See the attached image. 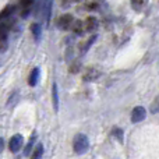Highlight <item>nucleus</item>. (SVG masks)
Here are the masks:
<instances>
[{"instance_id": "dca6fc26", "label": "nucleus", "mask_w": 159, "mask_h": 159, "mask_svg": "<svg viewBox=\"0 0 159 159\" xmlns=\"http://www.w3.org/2000/svg\"><path fill=\"white\" fill-rule=\"evenodd\" d=\"M6 36H7V31H6V28L3 27L2 24H0V42L6 41Z\"/></svg>"}, {"instance_id": "6e6552de", "label": "nucleus", "mask_w": 159, "mask_h": 159, "mask_svg": "<svg viewBox=\"0 0 159 159\" xmlns=\"http://www.w3.org/2000/svg\"><path fill=\"white\" fill-rule=\"evenodd\" d=\"M35 141H36V133H32V135H31V138L28 140V144H27V147L24 148V155L25 157H28V155H31V151H32V147H34V144H35Z\"/></svg>"}, {"instance_id": "20e7f679", "label": "nucleus", "mask_w": 159, "mask_h": 159, "mask_svg": "<svg viewBox=\"0 0 159 159\" xmlns=\"http://www.w3.org/2000/svg\"><path fill=\"white\" fill-rule=\"evenodd\" d=\"M147 117V110L143 106H137L131 112V121L133 123H140Z\"/></svg>"}, {"instance_id": "f8f14e48", "label": "nucleus", "mask_w": 159, "mask_h": 159, "mask_svg": "<svg viewBox=\"0 0 159 159\" xmlns=\"http://www.w3.org/2000/svg\"><path fill=\"white\" fill-rule=\"evenodd\" d=\"M42 157H43V145L38 144L36 148L34 149L32 155H31V159H42Z\"/></svg>"}, {"instance_id": "1a4fd4ad", "label": "nucleus", "mask_w": 159, "mask_h": 159, "mask_svg": "<svg viewBox=\"0 0 159 159\" xmlns=\"http://www.w3.org/2000/svg\"><path fill=\"white\" fill-rule=\"evenodd\" d=\"M112 135H113V137H115L120 144L124 143V133H123V130H121L120 127H113V129H112Z\"/></svg>"}, {"instance_id": "9b49d317", "label": "nucleus", "mask_w": 159, "mask_h": 159, "mask_svg": "<svg viewBox=\"0 0 159 159\" xmlns=\"http://www.w3.org/2000/svg\"><path fill=\"white\" fill-rule=\"evenodd\" d=\"M96 27H98V20H96L95 17H88L87 22H85V30L87 31H93Z\"/></svg>"}, {"instance_id": "0eeeda50", "label": "nucleus", "mask_w": 159, "mask_h": 159, "mask_svg": "<svg viewBox=\"0 0 159 159\" xmlns=\"http://www.w3.org/2000/svg\"><path fill=\"white\" fill-rule=\"evenodd\" d=\"M38 78H39V69L35 67V69H32L30 77H28V84H30V87H35L36 82H38Z\"/></svg>"}, {"instance_id": "f257e3e1", "label": "nucleus", "mask_w": 159, "mask_h": 159, "mask_svg": "<svg viewBox=\"0 0 159 159\" xmlns=\"http://www.w3.org/2000/svg\"><path fill=\"white\" fill-rule=\"evenodd\" d=\"M73 149H74L75 154L82 155L89 149V140L85 134L80 133V134H75L74 140H73Z\"/></svg>"}, {"instance_id": "4be33fe9", "label": "nucleus", "mask_w": 159, "mask_h": 159, "mask_svg": "<svg viewBox=\"0 0 159 159\" xmlns=\"http://www.w3.org/2000/svg\"><path fill=\"white\" fill-rule=\"evenodd\" d=\"M71 2H78V0H71Z\"/></svg>"}, {"instance_id": "39448f33", "label": "nucleus", "mask_w": 159, "mask_h": 159, "mask_svg": "<svg viewBox=\"0 0 159 159\" xmlns=\"http://www.w3.org/2000/svg\"><path fill=\"white\" fill-rule=\"evenodd\" d=\"M101 77V71H99L98 69H88L87 71L84 73V75H82V80L84 81H93V80L99 78Z\"/></svg>"}, {"instance_id": "f3484780", "label": "nucleus", "mask_w": 159, "mask_h": 159, "mask_svg": "<svg viewBox=\"0 0 159 159\" xmlns=\"http://www.w3.org/2000/svg\"><path fill=\"white\" fill-rule=\"evenodd\" d=\"M20 4L24 8H30L31 6L34 4V0H20Z\"/></svg>"}, {"instance_id": "2eb2a0df", "label": "nucleus", "mask_w": 159, "mask_h": 159, "mask_svg": "<svg viewBox=\"0 0 159 159\" xmlns=\"http://www.w3.org/2000/svg\"><path fill=\"white\" fill-rule=\"evenodd\" d=\"M31 30H32V34H34V36H35L36 39L41 36V30H39V25L38 24H32V25H31Z\"/></svg>"}, {"instance_id": "4468645a", "label": "nucleus", "mask_w": 159, "mask_h": 159, "mask_svg": "<svg viewBox=\"0 0 159 159\" xmlns=\"http://www.w3.org/2000/svg\"><path fill=\"white\" fill-rule=\"evenodd\" d=\"M144 4H145V0H131V6L135 8V10H140V8H143Z\"/></svg>"}, {"instance_id": "9d476101", "label": "nucleus", "mask_w": 159, "mask_h": 159, "mask_svg": "<svg viewBox=\"0 0 159 159\" xmlns=\"http://www.w3.org/2000/svg\"><path fill=\"white\" fill-rule=\"evenodd\" d=\"M71 30L74 31L77 35H82V32H84V24H82L81 20H75V21H73Z\"/></svg>"}, {"instance_id": "aec40b11", "label": "nucleus", "mask_w": 159, "mask_h": 159, "mask_svg": "<svg viewBox=\"0 0 159 159\" xmlns=\"http://www.w3.org/2000/svg\"><path fill=\"white\" fill-rule=\"evenodd\" d=\"M78 69H80V63H78V61H75L74 66L70 67V71H71V73H77V71H78Z\"/></svg>"}, {"instance_id": "412c9836", "label": "nucleus", "mask_w": 159, "mask_h": 159, "mask_svg": "<svg viewBox=\"0 0 159 159\" xmlns=\"http://www.w3.org/2000/svg\"><path fill=\"white\" fill-rule=\"evenodd\" d=\"M3 149H4V140H3V138H0V154L3 152Z\"/></svg>"}, {"instance_id": "423d86ee", "label": "nucleus", "mask_w": 159, "mask_h": 159, "mask_svg": "<svg viewBox=\"0 0 159 159\" xmlns=\"http://www.w3.org/2000/svg\"><path fill=\"white\" fill-rule=\"evenodd\" d=\"M52 101H53V109L55 112L59 110V92H57V84L53 82L52 85Z\"/></svg>"}, {"instance_id": "ddd939ff", "label": "nucleus", "mask_w": 159, "mask_h": 159, "mask_svg": "<svg viewBox=\"0 0 159 159\" xmlns=\"http://www.w3.org/2000/svg\"><path fill=\"white\" fill-rule=\"evenodd\" d=\"M13 11H14V6H11V4L7 6L6 8H3V10L0 11V18H7V17L10 16Z\"/></svg>"}, {"instance_id": "7ed1b4c3", "label": "nucleus", "mask_w": 159, "mask_h": 159, "mask_svg": "<svg viewBox=\"0 0 159 159\" xmlns=\"http://www.w3.org/2000/svg\"><path fill=\"white\" fill-rule=\"evenodd\" d=\"M73 21H74V17L71 16V14H63V16H60L57 18V27L60 28V30H69V28H71V24Z\"/></svg>"}, {"instance_id": "6ab92c4d", "label": "nucleus", "mask_w": 159, "mask_h": 159, "mask_svg": "<svg viewBox=\"0 0 159 159\" xmlns=\"http://www.w3.org/2000/svg\"><path fill=\"white\" fill-rule=\"evenodd\" d=\"M151 112H152V113H158V98H155L154 103H152V106H151Z\"/></svg>"}, {"instance_id": "f03ea898", "label": "nucleus", "mask_w": 159, "mask_h": 159, "mask_svg": "<svg viewBox=\"0 0 159 159\" xmlns=\"http://www.w3.org/2000/svg\"><path fill=\"white\" fill-rule=\"evenodd\" d=\"M22 144H24V137H22L21 134H16L8 141V149H10L13 154H16V152H18L20 149L22 148Z\"/></svg>"}, {"instance_id": "a211bd4d", "label": "nucleus", "mask_w": 159, "mask_h": 159, "mask_svg": "<svg viewBox=\"0 0 159 159\" xmlns=\"http://www.w3.org/2000/svg\"><path fill=\"white\" fill-rule=\"evenodd\" d=\"M85 7H87L88 10H95V8L98 7V3L96 2H88L87 4H85Z\"/></svg>"}]
</instances>
